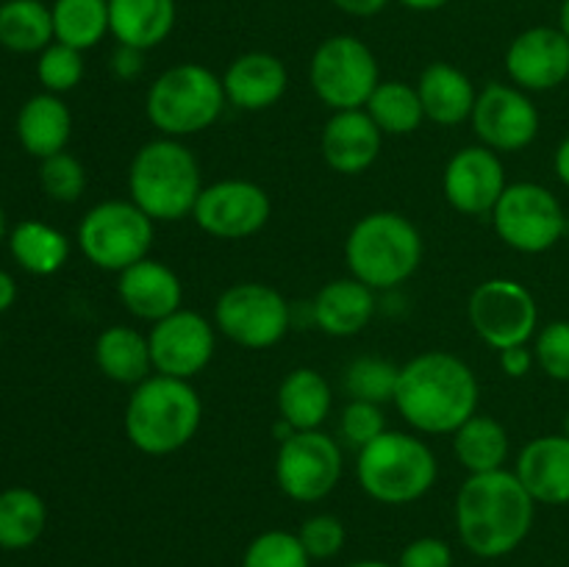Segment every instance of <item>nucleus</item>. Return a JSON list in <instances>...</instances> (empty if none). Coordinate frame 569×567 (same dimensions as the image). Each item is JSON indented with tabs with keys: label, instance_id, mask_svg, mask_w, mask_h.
<instances>
[{
	"label": "nucleus",
	"instance_id": "f257e3e1",
	"mask_svg": "<svg viewBox=\"0 0 569 567\" xmlns=\"http://www.w3.org/2000/svg\"><path fill=\"white\" fill-rule=\"evenodd\" d=\"M461 545L478 559H503L528 539L537 517V500L515 470L476 472L461 484L453 504Z\"/></svg>",
	"mask_w": 569,
	"mask_h": 567
},
{
	"label": "nucleus",
	"instance_id": "f03ea898",
	"mask_svg": "<svg viewBox=\"0 0 569 567\" xmlns=\"http://www.w3.org/2000/svg\"><path fill=\"white\" fill-rule=\"evenodd\" d=\"M478 378L448 350H426L400 367L392 404L417 434L453 437L478 411Z\"/></svg>",
	"mask_w": 569,
	"mask_h": 567
},
{
	"label": "nucleus",
	"instance_id": "7ed1b4c3",
	"mask_svg": "<svg viewBox=\"0 0 569 567\" xmlns=\"http://www.w3.org/2000/svg\"><path fill=\"white\" fill-rule=\"evenodd\" d=\"M203 422V400L192 381L153 372L131 389L126 404V437L139 454L170 456L187 448Z\"/></svg>",
	"mask_w": 569,
	"mask_h": 567
},
{
	"label": "nucleus",
	"instance_id": "20e7f679",
	"mask_svg": "<svg viewBox=\"0 0 569 567\" xmlns=\"http://www.w3.org/2000/svg\"><path fill=\"white\" fill-rule=\"evenodd\" d=\"M128 192L153 222L192 217L194 203L203 192L198 156L181 139H150L133 153L128 167Z\"/></svg>",
	"mask_w": 569,
	"mask_h": 567
},
{
	"label": "nucleus",
	"instance_id": "39448f33",
	"mask_svg": "<svg viewBox=\"0 0 569 567\" xmlns=\"http://www.w3.org/2000/svg\"><path fill=\"white\" fill-rule=\"evenodd\" d=\"M422 233L400 211H370L345 239V265L376 292H389L409 281L422 265Z\"/></svg>",
	"mask_w": 569,
	"mask_h": 567
},
{
	"label": "nucleus",
	"instance_id": "423d86ee",
	"mask_svg": "<svg viewBox=\"0 0 569 567\" xmlns=\"http://www.w3.org/2000/svg\"><path fill=\"white\" fill-rule=\"evenodd\" d=\"M356 478L367 498L406 506L426 498L439 478V461L420 434L383 431L356 456Z\"/></svg>",
	"mask_w": 569,
	"mask_h": 567
},
{
	"label": "nucleus",
	"instance_id": "0eeeda50",
	"mask_svg": "<svg viewBox=\"0 0 569 567\" xmlns=\"http://www.w3.org/2000/svg\"><path fill=\"white\" fill-rule=\"evenodd\" d=\"M226 89L214 70L198 61L172 64L150 83L144 115L161 137L183 139L214 126L226 111Z\"/></svg>",
	"mask_w": 569,
	"mask_h": 567
},
{
	"label": "nucleus",
	"instance_id": "6e6552de",
	"mask_svg": "<svg viewBox=\"0 0 569 567\" xmlns=\"http://www.w3.org/2000/svg\"><path fill=\"white\" fill-rule=\"evenodd\" d=\"M78 248L98 270L117 272L148 259L156 239V222L128 200H103L78 222Z\"/></svg>",
	"mask_w": 569,
	"mask_h": 567
},
{
	"label": "nucleus",
	"instance_id": "1a4fd4ad",
	"mask_svg": "<svg viewBox=\"0 0 569 567\" xmlns=\"http://www.w3.org/2000/svg\"><path fill=\"white\" fill-rule=\"evenodd\" d=\"M309 83L317 100L331 111L365 109L381 83V67L365 39L353 33H333L311 53Z\"/></svg>",
	"mask_w": 569,
	"mask_h": 567
},
{
	"label": "nucleus",
	"instance_id": "9d476101",
	"mask_svg": "<svg viewBox=\"0 0 569 567\" xmlns=\"http://www.w3.org/2000/svg\"><path fill=\"white\" fill-rule=\"evenodd\" d=\"M489 217L500 242L528 256L556 248L569 228L561 200L537 181L509 183Z\"/></svg>",
	"mask_w": 569,
	"mask_h": 567
},
{
	"label": "nucleus",
	"instance_id": "9b49d317",
	"mask_svg": "<svg viewBox=\"0 0 569 567\" xmlns=\"http://www.w3.org/2000/svg\"><path fill=\"white\" fill-rule=\"evenodd\" d=\"M217 331L248 350H267L287 337L292 306L270 284H231L214 304Z\"/></svg>",
	"mask_w": 569,
	"mask_h": 567
},
{
	"label": "nucleus",
	"instance_id": "f8f14e48",
	"mask_svg": "<svg viewBox=\"0 0 569 567\" xmlns=\"http://www.w3.org/2000/svg\"><path fill=\"white\" fill-rule=\"evenodd\" d=\"M345 470V456L339 439L315 431H295L278 442L276 484L289 500L317 504L337 489Z\"/></svg>",
	"mask_w": 569,
	"mask_h": 567
},
{
	"label": "nucleus",
	"instance_id": "ddd939ff",
	"mask_svg": "<svg viewBox=\"0 0 569 567\" xmlns=\"http://www.w3.org/2000/svg\"><path fill=\"white\" fill-rule=\"evenodd\" d=\"M467 317L478 339L498 354L515 345H528L539 331L537 298L515 278H489L478 284L470 295Z\"/></svg>",
	"mask_w": 569,
	"mask_h": 567
},
{
	"label": "nucleus",
	"instance_id": "4468645a",
	"mask_svg": "<svg viewBox=\"0 0 569 567\" xmlns=\"http://www.w3.org/2000/svg\"><path fill=\"white\" fill-rule=\"evenodd\" d=\"M470 122L478 142L495 153H520L531 148L542 128L537 103L515 83H489L481 89Z\"/></svg>",
	"mask_w": 569,
	"mask_h": 567
},
{
	"label": "nucleus",
	"instance_id": "2eb2a0df",
	"mask_svg": "<svg viewBox=\"0 0 569 567\" xmlns=\"http://www.w3.org/2000/svg\"><path fill=\"white\" fill-rule=\"evenodd\" d=\"M272 203L264 187L244 178H226L203 187L192 220L214 239H248L270 222Z\"/></svg>",
	"mask_w": 569,
	"mask_h": 567
},
{
	"label": "nucleus",
	"instance_id": "dca6fc26",
	"mask_svg": "<svg viewBox=\"0 0 569 567\" xmlns=\"http://www.w3.org/2000/svg\"><path fill=\"white\" fill-rule=\"evenodd\" d=\"M148 342L153 372L192 381L214 359L217 326L198 311L178 309L150 326Z\"/></svg>",
	"mask_w": 569,
	"mask_h": 567
},
{
	"label": "nucleus",
	"instance_id": "f3484780",
	"mask_svg": "<svg viewBox=\"0 0 569 567\" xmlns=\"http://www.w3.org/2000/svg\"><path fill=\"white\" fill-rule=\"evenodd\" d=\"M506 187H509V181H506V167L500 161V153L489 150L487 145H467V148L456 150L445 165V200L459 215H492Z\"/></svg>",
	"mask_w": 569,
	"mask_h": 567
},
{
	"label": "nucleus",
	"instance_id": "a211bd4d",
	"mask_svg": "<svg viewBox=\"0 0 569 567\" xmlns=\"http://www.w3.org/2000/svg\"><path fill=\"white\" fill-rule=\"evenodd\" d=\"M511 83L531 92H550L569 81V37L559 26H533L506 48Z\"/></svg>",
	"mask_w": 569,
	"mask_h": 567
},
{
	"label": "nucleus",
	"instance_id": "6ab92c4d",
	"mask_svg": "<svg viewBox=\"0 0 569 567\" xmlns=\"http://www.w3.org/2000/svg\"><path fill=\"white\" fill-rule=\"evenodd\" d=\"M383 133L365 109L331 111L320 133L322 161L339 176H361L381 156Z\"/></svg>",
	"mask_w": 569,
	"mask_h": 567
},
{
	"label": "nucleus",
	"instance_id": "aec40b11",
	"mask_svg": "<svg viewBox=\"0 0 569 567\" xmlns=\"http://www.w3.org/2000/svg\"><path fill=\"white\" fill-rule=\"evenodd\" d=\"M117 295H120V304L126 306L128 315L150 322V326L170 317L172 311L183 309V284L178 272L167 267L164 261L150 259V256L120 272Z\"/></svg>",
	"mask_w": 569,
	"mask_h": 567
},
{
	"label": "nucleus",
	"instance_id": "412c9836",
	"mask_svg": "<svg viewBox=\"0 0 569 567\" xmlns=\"http://www.w3.org/2000/svg\"><path fill=\"white\" fill-rule=\"evenodd\" d=\"M289 72L276 53L248 50L237 56L222 72L228 106L242 111H264L287 94Z\"/></svg>",
	"mask_w": 569,
	"mask_h": 567
},
{
	"label": "nucleus",
	"instance_id": "4be33fe9",
	"mask_svg": "<svg viewBox=\"0 0 569 567\" xmlns=\"http://www.w3.org/2000/svg\"><path fill=\"white\" fill-rule=\"evenodd\" d=\"M515 476L528 489L537 504L567 506L569 504V437L545 434L531 439L520 450L515 465Z\"/></svg>",
	"mask_w": 569,
	"mask_h": 567
},
{
	"label": "nucleus",
	"instance_id": "5701e85b",
	"mask_svg": "<svg viewBox=\"0 0 569 567\" xmlns=\"http://www.w3.org/2000/svg\"><path fill=\"white\" fill-rule=\"evenodd\" d=\"M378 309V292L359 278H333L311 300L315 326L328 337H356L370 326Z\"/></svg>",
	"mask_w": 569,
	"mask_h": 567
},
{
	"label": "nucleus",
	"instance_id": "b1692460",
	"mask_svg": "<svg viewBox=\"0 0 569 567\" xmlns=\"http://www.w3.org/2000/svg\"><path fill=\"white\" fill-rule=\"evenodd\" d=\"M415 87L420 92L426 120L442 128H456L472 117L478 100L476 83L450 61H431L420 72V81Z\"/></svg>",
	"mask_w": 569,
	"mask_h": 567
},
{
	"label": "nucleus",
	"instance_id": "393cba45",
	"mask_svg": "<svg viewBox=\"0 0 569 567\" xmlns=\"http://www.w3.org/2000/svg\"><path fill=\"white\" fill-rule=\"evenodd\" d=\"M176 0H109V28L117 44L159 48L176 31Z\"/></svg>",
	"mask_w": 569,
	"mask_h": 567
},
{
	"label": "nucleus",
	"instance_id": "a878e982",
	"mask_svg": "<svg viewBox=\"0 0 569 567\" xmlns=\"http://www.w3.org/2000/svg\"><path fill=\"white\" fill-rule=\"evenodd\" d=\"M72 137V115L61 94L39 92L22 103L17 115V139L22 150L33 159H48V156L67 150Z\"/></svg>",
	"mask_w": 569,
	"mask_h": 567
},
{
	"label": "nucleus",
	"instance_id": "bb28decb",
	"mask_svg": "<svg viewBox=\"0 0 569 567\" xmlns=\"http://www.w3.org/2000/svg\"><path fill=\"white\" fill-rule=\"evenodd\" d=\"M94 365L109 381L137 387L153 376L148 334L131 326H109L94 339Z\"/></svg>",
	"mask_w": 569,
	"mask_h": 567
},
{
	"label": "nucleus",
	"instance_id": "cd10ccee",
	"mask_svg": "<svg viewBox=\"0 0 569 567\" xmlns=\"http://www.w3.org/2000/svg\"><path fill=\"white\" fill-rule=\"evenodd\" d=\"M333 409V392L328 378L315 367H295L278 387V417L292 426V431L322 428Z\"/></svg>",
	"mask_w": 569,
	"mask_h": 567
},
{
	"label": "nucleus",
	"instance_id": "c85d7f7f",
	"mask_svg": "<svg viewBox=\"0 0 569 567\" xmlns=\"http://www.w3.org/2000/svg\"><path fill=\"white\" fill-rule=\"evenodd\" d=\"M453 454L470 476L503 470L511 454V439L503 422L492 415H476L453 434Z\"/></svg>",
	"mask_w": 569,
	"mask_h": 567
},
{
	"label": "nucleus",
	"instance_id": "c756f323",
	"mask_svg": "<svg viewBox=\"0 0 569 567\" xmlns=\"http://www.w3.org/2000/svg\"><path fill=\"white\" fill-rule=\"evenodd\" d=\"M9 250L31 276H53L70 259V239L42 220H22L11 228Z\"/></svg>",
	"mask_w": 569,
	"mask_h": 567
},
{
	"label": "nucleus",
	"instance_id": "7c9ffc66",
	"mask_svg": "<svg viewBox=\"0 0 569 567\" xmlns=\"http://www.w3.org/2000/svg\"><path fill=\"white\" fill-rule=\"evenodd\" d=\"M53 14L42 0L0 3V44L11 53H42L53 44Z\"/></svg>",
	"mask_w": 569,
	"mask_h": 567
},
{
	"label": "nucleus",
	"instance_id": "2f4dec72",
	"mask_svg": "<svg viewBox=\"0 0 569 567\" xmlns=\"http://www.w3.org/2000/svg\"><path fill=\"white\" fill-rule=\"evenodd\" d=\"M48 526V506L42 495L28 487H9L0 493V548L26 550Z\"/></svg>",
	"mask_w": 569,
	"mask_h": 567
},
{
	"label": "nucleus",
	"instance_id": "473e14b6",
	"mask_svg": "<svg viewBox=\"0 0 569 567\" xmlns=\"http://www.w3.org/2000/svg\"><path fill=\"white\" fill-rule=\"evenodd\" d=\"M53 37L56 42L76 50H92L111 33L109 0H53Z\"/></svg>",
	"mask_w": 569,
	"mask_h": 567
},
{
	"label": "nucleus",
	"instance_id": "72a5a7b5",
	"mask_svg": "<svg viewBox=\"0 0 569 567\" xmlns=\"http://www.w3.org/2000/svg\"><path fill=\"white\" fill-rule=\"evenodd\" d=\"M383 137H409L426 122L420 92L415 83L381 81L365 106Z\"/></svg>",
	"mask_w": 569,
	"mask_h": 567
},
{
	"label": "nucleus",
	"instance_id": "f704fd0d",
	"mask_svg": "<svg viewBox=\"0 0 569 567\" xmlns=\"http://www.w3.org/2000/svg\"><path fill=\"white\" fill-rule=\"evenodd\" d=\"M400 367L381 356H359L345 367V392L350 400H367V404H389L398 392Z\"/></svg>",
	"mask_w": 569,
	"mask_h": 567
},
{
	"label": "nucleus",
	"instance_id": "c9c22d12",
	"mask_svg": "<svg viewBox=\"0 0 569 567\" xmlns=\"http://www.w3.org/2000/svg\"><path fill=\"white\" fill-rule=\"evenodd\" d=\"M242 567H311V556L300 545L298 534L270 528L250 539L242 556Z\"/></svg>",
	"mask_w": 569,
	"mask_h": 567
},
{
	"label": "nucleus",
	"instance_id": "e433bc0d",
	"mask_svg": "<svg viewBox=\"0 0 569 567\" xmlns=\"http://www.w3.org/2000/svg\"><path fill=\"white\" fill-rule=\"evenodd\" d=\"M83 72H87L83 53L70 44H48L37 59V78L44 92L50 94L72 92L83 81Z\"/></svg>",
	"mask_w": 569,
	"mask_h": 567
},
{
	"label": "nucleus",
	"instance_id": "4c0bfd02",
	"mask_svg": "<svg viewBox=\"0 0 569 567\" xmlns=\"http://www.w3.org/2000/svg\"><path fill=\"white\" fill-rule=\"evenodd\" d=\"M39 183H42L44 195L56 203H76L87 189V170L76 156L61 150V153L42 159Z\"/></svg>",
	"mask_w": 569,
	"mask_h": 567
},
{
	"label": "nucleus",
	"instance_id": "58836bf2",
	"mask_svg": "<svg viewBox=\"0 0 569 567\" xmlns=\"http://www.w3.org/2000/svg\"><path fill=\"white\" fill-rule=\"evenodd\" d=\"M531 348L545 376L569 384V320H553L539 328Z\"/></svg>",
	"mask_w": 569,
	"mask_h": 567
},
{
	"label": "nucleus",
	"instance_id": "ea45409f",
	"mask_svg": "<svg viewBox=\"0 0 569 567\" xmlns=\"http://www.w3.org/2000/svg\"><path fill=\"white\" fill-rule=\"evenodd\" d=\"M387 431L383 406L367 404V400H350L339 415V439L350 448L361 450Z\"/></svg>",
	"mask_w": 569,
	"mask_h": 567
},
{
	"label": "nucleus",
	"instance_id": "a19ab883",
	"mask_svg": "<svg viewBox=\"0 0 569 567\" xmlns=\"http://www.w3.org/2000/svg\"><path fill=\"white\" fill-rule=\"evenodd\" d=\"M298 539L306 554L311 556V561H322L333 559L345 548L348 531H345V523L337 515L322 511V515H311L309 520L300 523Z\"/></svg>",
	"mask_w": 569,
	"mask_h": 567
},
{
	"label": "nucleus",
	"instance_id": "79ce46f5",
	"mask_svg": "<svg viewBox=\"0 0 569 567\" xmlns=\"http://www.w3.org/2000/svg\"><path fill=\"white\" fill-rule=\"evenodd\" d=\"M398 567H453V550L439 537H417L400 550Z\"/></svg>",
	"mask_w": 569,
	"mask_h": 567
},
{
	"label": "nucleus",
	"instance_id": "37998d69",
	"mask_svg": "<svg viewBox=\"0 0 569 567\" xmlns=\"http://www.w3.org/2000/svg\"><path fill=\"white\" fill-rule=\"evenodd\" d=\"M498 361H500V370H503L509 378H526L528 372H531V367L537 365L531 345H515V348L500 350Z\"/></svg>",
	"mask_w": 569,
	"mask_h": 567
},
{
	"label": "nucleus",
	"instance_id": "c03bdc74",
	"mask_svg": "<svg viewBox=\"0 0 569 567\" xmlns=\"http://www.w3.org/2000/svg\"><path fill=\"white\" fill-rule=\"evenodd\" d=\"M111 70L120 81H133L142 76L144 70V50L128 48V44H117L114 56H111Z\"/></svg>",
	"mask_w": 569,
	"mask_h": 567
},
{
	"label": "nucleus",
	"instance_id": "a18cd8bd",
	"mask_svg": "<svg viewBox=\"0 0 569 567\" xmlns=\"http://www.w3.org/2000/svg\"><path fill=\"white\" fill-rule=\"evenodd\" d=\"M331 3L350 17H376L387 9L389 0H331Z\"/></svg>",
	"mask_w": 569,
	"mask_h": 567
},
{
	"label": "nucleus",
	"instance_id": "49530a36",
	"mask_svg": "<svg viewBox=\"0 0 569 567\" xmlns=\"http://www.w3.org/2000/svg\"><path fill=\"white\" fill-rule=\"evenodd\" d=\"M553 170H556V176H559V181L569 189V133L565 139H561L559 148H556Z\"/></svg>",
	"mask_w": 569,
	"mask_h": 567
},
{
	"label": "nucleus",
	"instance_id": "de8ad7c7",
	"mask_svg": "<svg viewBox=\"0 0 569 567\" xmlns=\"http://www.w3.org/2000/svg\"><path fill=\"white\" fill-rule=\"evenodd\" d=\"M17 300V284L6 270H0V315L9 311Z\"/></svg>",
	"mask_w": 569,
	"mask_h": 567
},
{
	"label": "nucleus",
	"instance_id": "09e8293b",
	"mask_svg": "<svg viewBox=\"0 0 569 567\" xmlns=\"http://www.w3.org/2000/svg\"><path fill=\"white\" fill-rule=\"evenodd\" d=\"M403 9L409 11H439L450 3V0H398Z\"/></svg>",
	"mask_w": 569,
	"mask_h": 567
},
{
	"label": "nucleus",
	"instance_id": "8fccbe9b",
	"mask_svg": "<svg viewBox=\"0 0 569 567\" xmlns=\"http://www.w3.org/2000/svg\"><path fill=\"white\" fill-rule=\"evenodd\" d=\"M559 28L569 37V0H561V9H559Z\"/></svg>",
	"mask_w": 569,
	"mask_h": 567
},
{
	"label": "nucleus",
	"instance_id": "3c124183",
	"mask_svg": "<svg viewBox=\"0 0 569 567\" xmlns=\"http://www.w3.org/2000/svg\"><path fill=\"white\" fill-rule=\"evenodd\" d=\"M348 567H398V565H389V561H381V559H361V561H353V565Z\"/></svg>",
	"mask_w": 569,
	"mask_h": 567
},
{
	"label": "nucleus",
	"instance_id": "603ef678",
	"mask_svg": "<svg viewBox=\"0 0 569 567\" xmlns=\"http://www.w3.org/2000/svg\"><path fill=\"white\" fill-rule=\"evenodd\" d=\"M0 239H6V215H3V209H0Z\"/></svg>",
	"mask_w": 569,
	"mask_h": 567
},
{
	"label": "nucleus",
	"instance_id": "864d4df0",
	"mask_svg": "<svg viewBox=\"0 0 569 567\" xmlns=\"http://www.w3.org/2000/svg\"><path fill=\"white\" fill-rule=\"evenodd\" d=\"M565 434L569 437V409H567V417H565Z\"/></svg>",
	"mask_w": 569,
	"mask_h": 567
},
{
	"label": "nucleus",
	"instance_id": "5fc2aeb1",
	"mask_svg": "<svg viewBox=\"0 0 569 567\" xmlns=\"http://www.w3.org/2000/svg\"><path fill=\"white\" fill-rule=\"evenodd\" d=\"M42 3H48V0H42Z\"/></svg>",
	"mask_w": 569,
	"mask_h": 567
}]
</instances>
